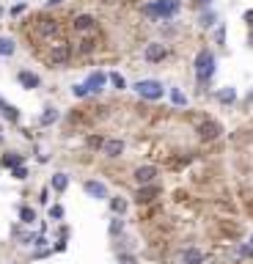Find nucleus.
<instances>
[{"mask_svg": "<svg viewBox=\"0 0 253 264\" xmlns=\"http://www.w3.org/2000/svg\"><path fill=\"white\" fill-rule=\"evenodd\" d=\"M108 80H110V85H113L116 91H124V88H126V80L118 75V72H108Z\"/></svg>", "mask_w": 253, "mask_h": 264, "instance_id": "nucleus-29", "label": "nucleus"}, {"mask_svg": "<svg viewBox=\"0 0 253 264\" xmlns=\"http://www.w3.org/2000/svg\"><path fill=\"white\" fill-rule=\"evenodd\" d=\"M3 14H6V11H3V6H0V19H3Z\"/></svg>", "mask_w": 253, "mask_h": 264, "instance_id": "nucleus-43", "label": "nucleus"}, {"mask_svg": "<svg viewBox=\"0 0 253 264\" xmlns=\"http://www.w3.org/2000/svg\"><path fill=\"white\" fill-rule=\"evenodd\" d=\"M63 215H66V212H63V206H61V204L50 206V220H61Z\"/></svg>", "mask_w": 253, "mask_h": 264, "instance_id": "nucleus-35", "label": "nucleus"}, {"mask_svg": "<svg viewBox=\"0 0 253 264\" xmlns=\"http://www.w3.org/2000/svg\"><path fill=\"white\" fill-rule=\"evenodd\" d=\"M50 187L55 190V193H66V187H69V173H63V171H58V173H52Z\"/></svg>", "mask_w": 253, "mask_h": 264, "instance_id": "nucleus-18", "label": "nucleus"}, {"mask_svg": "<svg viewBox=\"0 0 253 264\" xmlns=\"http://www.w3.org/2000/svg\"><path fill=\"white\" fill-rule=\"evenodd\" d=\"M61 31H63V25H61L55 17H36V33L42 36V39H47V42H52V39H58Z\"/></svg>", "mask_w": 253, "mask_h": 264, "instance_id": "nucleus-4", "label": "nucleus"}, {"mask_svg": "<svg viewBox=\"0 0 253 264\" xmlns=\"http://www.w3.org/2000/svg\"><path fill=\"white\" fill-rule=\"evenodd\" d=\"M226 36H228V31H226V25L220 22V25L215 28V42H218V44H226Z\"/></svg>", "mask_w": 253, "mask_h": 264, "instance_id": "nucleus-33", "label": "nucleus"}, {"mask_svg": "<svg viewBox=\"0 0 253 264\" xmlns=\"http://www.w3.org/2000/svg\"><path fill=\"white\" fill-rule=\"evenodd\" d=\"M39 201H42V204H47V201H50V190H47V187H42V193H39Z\"/></svg>", "mask_w": 253, "mask_h": 264, "instance_id": "nucleus-39", "label": "nucleus"}, {"mask_svg": "<svg viewBox=\"0 0 253 264\" xmlns=\"http://www.w3.org/2000/svg\"><path fill=\"white\" fill-rule=\"evenodd\" d=\"M0 116L9 121V124H19V116H22V113H19L14 105H9L6 99H3V96H0Z\"/></svg>", "mask_w": 253, "mask_h": 264, "instance_id": "nucleus-15", "label": "nucleus"}, {"mask_svg": "<svg viewBox=\"0 0 253 264\" xmlns=\"http://www.w3.org/2000/svg\"><path fill=\"white\" fill-rule=\"evenodd\" d=\"M190 6H193L195 11H204V9H209L212 6V0H190Z\"/></svg>", "mask_w": 253, "mask_h": 264, "instance_id": "nucleus-36", "label": "nucleus"}, {"mask_svg": "<svg viewBox=\"0 0 253 264\" xmlns=\"http://www.w3.org/2000/svg\"><path fill=\"white\" fill-rule=\"evenodd\" d=\"M143 55H146V61H149V63H162V61L168 58V47H165L162 42H152L149 47H146Z\"/></svg>", "mask_w": 253, "mask_h": 264, "instance_id": "nucleus-11", "label": "nucleus"}, {"mask_svg": "<svg viewBox=\"0 0 253 264\" xmlns=\"http://www.w3.org/2000/svg\"><path fill=\"white\" fill-rule=\"evenodd\" d=\"M102 3H116V0H102Z\"/></svg>", "mask_w": 253, "mask_h": 264, "instance_id": "nucleus-44", "label": "nucleus"}, {"mask_svg": "<svg viewBox=\"0 0 253 264\" xmlns=\"http://www.w3.org/2000/svg\"><path fill=\"white\" fill-rule=\"evenodd\" d=\"M58 119H61V113L55 110V108H47V110L39 116V124H42V127H52V124H55Z\"/></svg>", "mask_w": 253, "mask_h": 264, "instance_id": "nucleus-23", "label": "nucleus"}, {"mask_svg": "<svg viewBox=\"0 0 253 264\" xmlns=\"http://www.w3.org/2000/svg\"><path fill=\"white\" fill-rule=\"evenodd\" d=\"M143 17H152V19H168L165 14V0H152V3H143Z\"/></svg>", "mask_w": 253, "mask_h": 264, "instance_id": "nucleus-13", "label": "nucleus"}, {"mask_svg": "<svg viewBox=\"0 0 253 264\" xmlns=\"http://www.w3.org/2000/svg\"><path fill=\"white\" fill-rule=\"evenodd\" d=\"M198 25L201 28H215L218 25V11L215 9H204L201 17H198Z\"/></svg>", "mask_w": 253, "mask_h": 264, "instance_id": "nucleus-22", "label": "nucleus"}, {"mask_svg": "<svg viewBox=\"0 0 253 264\" xmlns=\"http://www.w3.org/2000/svg\"><path fill=\"white\" fill-rule=\"evenodd\" d=\"M19 220L25 223V226H31L36 220V209L33 206H19Z\"/></svg>", "mask_w": 253, "mask_h": 264, "instance_id": "nucleus-27", "label": "nucleus"}, {"mask_svg": "<svg viewBox=\"0 0 253 264\" xmlns=\"http://www.w3.org/2000/svg\"><path fill=\"white\" fill-rule=\"evenodd\" d=\"M201 262H204V253L198 248H185L179 253V264H201Z\"/></svg>", "mask_w": 253, "mask_h": 264, "instance_id": "nucleus-17", "label": "nucleus"}, {"mask_svg": "<svg viewBox=\"0 0 253 264\" xmlns=\"http://www.w3.org/2000/svg\"><path fill=\"white\" fill-rule=\"evenodd\" d=\"M195 132H198V140L201 143H215L220 135H223V127H220V121H201L198 127H195Z\"/></svg>", "mask_w": 253, "mask_h": 264, "instance_id": "nucleus-5", "label": "nucleus"}, {"mask_svg": "<svg viewBox=\"0 0 253 264\" xmlns=\"http://www.w3.org/2000/svg\"><path fill=\"white\" fill-rule=\"evenodd\" d=\"M61 3H63V0H47V6H50V9H55V6H61Z\"/></svg>", "mask_w": 253, "mask_h": 264, "instance_id": "nucleus-41", "label": "nucleus"}, {"mask_svg": "<svg viewBox=\"0 0 253 264\" xmlns=\"http://www.w3.org/2000/svg\"><path fill=\"white\" fill-rule=\"evenodd\" d=\"M118 264H138V259L132 253H118Z\"/></svg>", "mask_w": 253, "mask_h": 264, "instance_id": "nucleus-37", "label": "nucleus"}, {"mask_svg": "<svg viewBox=\"0 0 253 264\" xmlns=\"http://www.w3.org/2000/svg\"><path fill=\"white\" fill-rule=\"evenodd\" d=\"M168 99H171V105H176V108H185L187 105V96L179 91V88H171L168 91Z\"/></svg>", "mask_w": 253, "mask_h": 264, "instance_id": "nucleus-26", "label": "nucleus"}, {"mask_svg": "<svg viewBox=\"0 0 253 264\" xmlns=\"http://www.w3.org/2000/svg\"><path fill=\"white\" fill-rule=\"evenodd\" d=\"M72 28H75V33H80V36H91L94 31H96V19H94L91 14H77V17L72 19Z\"/></svg>", "mask_w": 253, "mask_h": 264, "instance_id": "nucleus-8", "label": "nucleus"}, {"mask_svg": "<svg viewBox=\"0 0 253 264\" xmlns=\"http://www.w3.org/2000/svg\"><path fill=\"white\" fill-rule=\"evenodd\" d=\"M94 47H96V39H94V36H83V39L77 42L75 50L80 52V55H88V52H94Z\"/></svg>", "mask_w": 253, "mask_h": 264, "instance_id": "nucleus-24", "label": "nucleus"}, {"mask_svg": "<svg viewBox=\"0 0 253 264\" xmlns=\"http://www.w3.org/2000/svg\"><path fill=\"white\" fill-rule=\"evenodd\" d=\"M157 198H160V187H157V185H143V187L135 190L132 201H135V204H141V206H149V204H154Z\"/></svg>", "mask_w": 253, "mask_h": 264, "instance_id": "nucleus-7", "label": "nucleus"}, {"mask_svg": "<svg viewBox=\"0 0 253 264\" xmlns=\"http://www.w3.org/2000/svg\"><path fill=\"white\" fill-rule=\"evenodd\" d=\"M0 165L11 171V168H17V165H25V162H22V154L19 152H6L3 157H0Z\"/></svg>", "mask_w": 253, "mask_h": 264, "instance_id": "nucleus-19", "label": "nucleus"}, {"mask_svg": "<svg viewBox=\"0 0 253 264\" xmlns=\"http://www.w3.org/2000/svg\"><path fill=\"white\" fill-rule=\"evenodd\" d=\"M108 204H110V209H113V215H118V217H121L126 209H129V201H126V198H121V196L108 198Z\"/></svg>", "mask_w": 253, "mask_h": 264, "instance_id": "nucleus-21", "label": "nucleus"}, {"mask_svg": "<svg viewBox=\"0 0 253 264\" xmlns=\"http://www.w3.org/2000/svg\"><path fill=\"white\" fill-rule=\"evenodd\" d=\"M17 83L22 85L25 91H33V88L42 85V77L36 75V72H31V69H19V72H17Z\"/></svg>", "mask_w": 253, "mask_h": 264, "instance_id": "nucleus-12", "label": "nucleus"}, {"mask_svg": "<svg viewBox=\"0 0 253 264\" xmlns=\"http://www.w3.org/2000/svg\"><path fill=\"white\" fill-rule=\"evenodd\" d=\"M102 143H105V138L102 135H88L85 138V149H88V152H99Z\"/></svg>", "mask_w": 253, "mask_h": 264, "instance_id": "nucleus-28", "label": "nucleus"}, {"mask_svg": "<svg viewBox=\"0 0 253 264\" xmlns=\"http://www.w3.org/2000/svg\"><path fill=\"white\" fill-rule=\"evenodd\" d=\"M218 69V61H215V52L212 50H201L193 61V72H195V80L198 83H209L212 75Z\"/></svg>", "mask_w": 253, "mask_h": 264, "instance_id": "nucleus-1", "label": "nucleus"}, {"mask_svg": "<svg viewBox=\"0 0 253 264\" xmlns=\"http://www.w3.org/2000/svg\"><path fill=\"white\" fill-rule=\"evenodd\" d=\"M108 160H116V157H121L124 154V140L121 138H105V143H102V149H99Z\"/></svg>", "mask_w": 253, "mask_h": 264, "instance_id": "nucleus-10", "label": "nucleus"}, {"mask_svg": "<svg viewBox=\"0 0 253 264\" xmlns=\"http://www.w3.org/2000/svg\"><path fill=\"white\" fill-rule=\"evenodd\" d=\"M14 52H17V42L11 36H0V55L3 58H11Z\"/></svg>", "mask_w": 253, "mask_h": 264, "instance_id": "nucleus-20", "label": "nucleus"}, {"mask_svg": "<svg viewBox=\"0 0 253 264\" xmlns=\"http://www.w3.org/2000/svg\"><path fill=\"white\" fill-rule=\"evenodd\" d=\"M28 3H17V6H11V17H19V14H25Z\"/></svg>", "mask_w": 253, "mask_h": 264, "instance_id": "nucleus-38", "label": "nucleus"}, {"mask_svg": "<svg viewBox=\"0 0 253 264\" xmlns=\"http://www.w3.org/2000/svg\"><path fill=\"white\" fill-rule=\"evenodd\" d=\"M251 245H253V237H251Z\"/></svg>", "mask_w": 253, "mask_h": 264, "instance_id": "nucleus-46", "label": "nucleus"}, {"mask_svg": "<svg viewBox=\"0 0 253 264\" xmlns=\"http://www.w3.org/2000/svg\"><path fill=\"white\" fill-rule=\"evenodd\" d=\"M72 44L66 42V39H52V44H50V52H47V61H50L52 66H66L69 61H72Z\"/></svg>", "mask_w": 253, "mask_h": 264, "instance_id": "nucleus-2", "label": "nucleus"}, {"mask_svg": "<svg viewBox=\"0 0 253 264\" xmlns=\"http://www.w3.org/2000/svg\"><path fill=\"white\" fill-rule=\"evenodd\" d=\"M248 105H253V94H251V96H248Z\"/></svg>", "mask_w": 253, "mask_h": 264, "instance_id": "nucleus-42", "label": "nucleus"}, {"mask_svg": "<svg viewBox=\"0 0 253 264\" xmlns=\"http://www.w3.org/2000/svg\"><path fill=\"white\" fill-rule=\"evenodd\" d=\"M72 94H75L77 99H85V96H91V91L85 88V83H77V85H72Z\"/></svg>", "mask_w": 253, "mask_h": 264, "instance_id": "nucleus-32", "label": "nucleus"}, {"mask_svg": "<svg viewBox=\"0 0 253 264\" xmlns=\"http://www.w3.org/2000/svg\"><path fill=\"white\" fill-rule=\"evenodd\" d=\"M121 231H124V220H121V217L116 215V217L110 220V226H108V234H110V237H118Z\"/></svg>", "mask_w": 253, "mask_h": 264, "instance_id": "nucleus-30", "label": "nucleus"}, {"mask_svg": "<svg viewBox=\"0 0 253 264\" xmlns=\"http://www.w3.org/2000/svg\"><path fill=\"white\" fill-rule=\"evenodd\" d=\"M83 193L85 196H91L94 201H108V187H105V185H102L99 179H85L83 182Z\"/></svg>", "mask_w": 253, "mask_h": 264, "instance_id": "nucleus-9", "label": "nucleus"}, {"mask_svg": "<svg viewBox=\"0 0 253 264\" xmlns=\"http://www.w3.org/2000/svg\"><path fill=\"white\" fill-rule=\"evenodd\" d=\"M11 176H14V179H19V182L28 179V168H25V165H17V168H11Z\"/></svg>", "mask_w": 253, "mask_h": 264, "instance_id": "nucleus-34", "label": "nucleus"}, {"mask_svg": "<svg viewBox=\"0 0 253 264\" xmlns=\"http://www.w3.org/2000/svg\"><path fill=\"white\" fill-rule=\"evenodd\" d=\"M218 226H220V231H223V234H228V237H239V234H242V229H239L237 223H226V220H218Z\"/></svg>", "mask_w": 253, "mask_h": 264, "instance_id": "nucleus-25", "label": "nucleus"}, {"mask_svg": "<svg viewBox=\"0 0 253 264\" xmlns=\"http://www.w3.org/2000/svg\"><path fill=\"white\" fill-rule=\"evenodd\" d=\"M179 9H182V0H165V14H168V19L174 17Z\"/></svg>", "mask_w": 253, "mask_h": 264, "instance_id": "nucleus-31", "label": "nucleus"}, {"mask_svg": "<svg viewBox=\"0 0 253 264\" xmlns=\"http://www.w3.org/2000/svg\"><path fill=\"white\" fill-rule=\"evenodd\" d=\"M19 3H28V0H19Z\"/></svg>", "mask_w": 253, "mask_h": 264, "instance_id": "nucleus-45", "label": "nucleus"}, {"mask_svg": "<svg viewBox=\"0 0 253 264\" xmlns=\"http://www.w3.org/2000/svg\"><path fill=\"white\" fill-rule=\"evenodd\" d=\"M157 176H160L157 165H138V168L132 171V182H135L138 187H143V185H154Z\"/></svg>", "mask_w": 253, "mask_h": 264, "instance_id": "nucleus-6", "label": "nucleus"}, {"mask_svg": "<svg viewBox=\"0 0 253 264\" xmlns=\"http://www.w3.org/2000/svg\"><path fill=\"white\" fill-rule=\"evenodd\" d=\"M215 99H218L220 105H234L237 102V88L234 85H223V88L215 91Z\"/></svg>", "mask_w": 253, "mask_h": 264, "instance_id": "nucleus-16", "label": "nucleus"}, {"mask_svg": "<svg viewBox=\"0 0 253 264\" xmlns=\"http://www.w3.org/2000/svg\"><path fill=\"white\" fill-rule=\"evenodd\" d=\"M132 88H135L138 96H143V99H149V102H157V99L165 96V88H162L160 80H141V83H135Z\"/></svg>", "mask_w": 253, "mask_h": 264, "instance_id": "nucleus-3", "label": "nucleus"}, {"mask_svg": "<svg viewBox=\"0 0 253 264\" xmlns=\"http://www.w3.org/2000/svg\"><path fill=\"white\" fill-rule=\"evenodd\" d=\"M105 85H108V75H102V72H91V75L85 77V88L91 94H102Z\"/></svg>", "mask_w": 253, "mask_h": 264, "instance_id": "nucleus-14", "label": "nucleus"}, {"mask_svg": "<svg viewBox=\"0 0 253 264\" xmlns=\"http://www.w3.org/2000/svg\"><path fill=\"white\" fill-rule=\"evenodd\" d=\"M239 256H253V245H242L239 248Z\"/></svg>", "mask_w": 253, "mask_h": 264, "instance_id": "nucleus-40", "label": "nucleus"}]
</instances>
